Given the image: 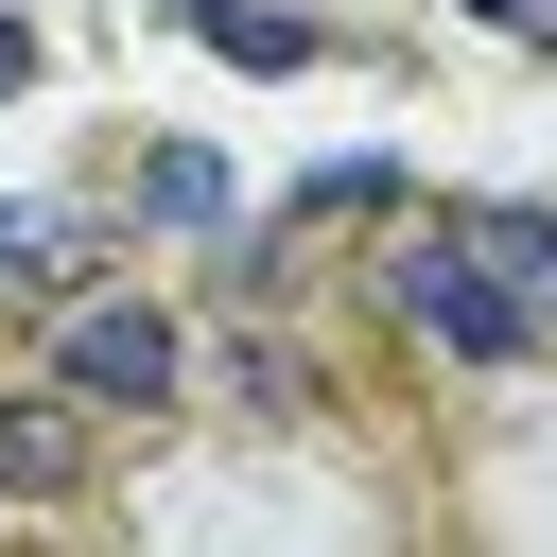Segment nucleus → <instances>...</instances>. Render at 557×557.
<instances>
[{
  "label": "nucleus",
  "mask_w": 557,
  "mask_h": 557,
  "mask_svg": "<svg viewBox=\"0 0 557 557\" xmlns=\"http://www.w3.org/2000/svg\"><path fill=\"white\" fill-rule=\"evenodd\" d=\"M52 383H70L87 418H174V400H191V331H174L157 296H70V313H52Z\"/></svg>",
  "instance_id": "f257e3e1"
},
{
  "label": "nucleus",
  "mask_w": 557,
  "mask_h": 557,
  "mask_svg": "<svg viewBox=\"0 0 557 557\" xmlns=\"http://www.w3.org/2000/svg\"><path fill=\"white\" fill-rule=\"evenodd\" d=\"M366 296H383L400 331H435L453 366H522V313L487 296V261H470V226H453V209H435V226H400V244L366 261Z\"/></svg>",
  "instance_id": "f03ea898"
},
{
  "label": "nucleus",
  "mask_w": 557,
  "mask_h": 557,
  "mask_svg": "<svg viewBox=\"0 0 557 557\" xmlns=\"http://www.w3.org/2000/svg\"><path fill=\"white\" fill-rule=\"evenodd\" d=\"M87 470H104V418L70 383H0V522L17 505H87Z\"/></svg>",
  "instance_id": "7ed1b4c3"
},
{
  "label": "nucleus",
  "mask_w": 557,
  "mask_h": 557,
  "mask_svg": "<svg viewBox=\"0 0 557 557\" xmlns=\"http://www.w3.org/2000/svg\"><path fill=\"white\" fill-rule=\"evenodd\" d=\"M470 226V261H487V296L522 313V348H557V209H522V191H487V209H453Z\"/></svg>",
  "instance_id": "20e7f679"
},
{
  "label": "nucleus",
  "mask_w": 557,
  "mask_h": 557,
  "mask_svg": "<svg viewBox=\"0 0 557 557\" xmlns=\"http://www.w3.org/2000/svg\"><path fill=\"white\" fill-rule=\"evenodd\" d=\"M209 400H226L244 435H296V418H331V383H313L278 331H226V348H209Z\"/></svg>",
  "instance_id": "39448f33"
},
{
  "label": "nucleus",
  "mask_w": 557,
  "mask_h": 557,
  "mask_svg": "<svg viewBox=\"0 0 557 557\" xmlns=\"http://www.w3.org/2000/svg\"><path fill=\"white\" fill-rule=\"evenodd\" d=\"M139 226H191V244H226V157H209V139H157V157H139Z\"/></svg>",
  "instance_id": "423d86ee"
},
{
  "label": "nucleus",
  "mask_w": 557,
  "mask_h": 557,
  "mask_svg": "<svg viewBox=\"0 0 557 557\" xmlns=\"http://www.w3.org/2000/svg\"><path fill=\"white\" fill-rule=\"evenodd\" d=\"M191 35H209V52H226V70H313V52H331V35H313V17H296V0H209V17H191Z\"/></svg>",
  "instance_id": "0eeeda50"
},
{
  "label": "nucleus",
  "mask_w": 557,
  "mask_h": 557,
  "mask_svg": "<svg viewBox=\"0 0 557 557\" xmlns=\"http://www.w3.org/2000/svg\"><path fill=\"white\" fill-rule=\"evenodd\" d=\"M383 209H400V157H331V174H313V191H296L278 226L313 244V226H383Z\"/></svg>",
  "instance_id": "6e6552de"
},
{
  "label": "nucleus",
  "mask_w": 557,
  "mask_h": 557,
  "mask_svg": "<svg viewBox=\"0 0 557 557\" xmlns=\"http://www.w3.org/2000/svg\"><path fill=\"white\" fill-rule=\"evenodd\" d=\"M87 226L70 209H0V296H52V261H70Z\"/></svg>",
  "instance_id": "1a4fd4ad"
},
{
  "label": "nucleus",
  "mask_w": 557,
  "mask_h": 557,
  "mask_svg": "<svg viewBox=\"0 0 557 557\" xmlns=\"http://www.w3.org/2000/svg\"><path fill=\"white\" fill-rule=\"evenodd\" d=\"M487 35H522V52H557V0H470Z\"/></svg>",
  "instance_id": "9d476101"
},
{
  "label": "nucleus",
  "mask_w": 557,
  "mask_h": 557,
  "mask_svg": "<svg viewBox=\"0 0 557 557\" xmlns=\"http://www.w3.org/2000/svg\"><path fill=\"white\" fill-rule=\"evenodd\" d=\"M17 87H35V17H0V104H17Z\"/></svg>",
  "instance_id": "9b49d317"
},
{
  "label": "nucleus",
  "mask_w": 557,
  "mask_h": 557,
  "mask_svg": "<svg viewBox=\"0 0 557 557\" xmlns=\"http://www.w3.org/2000/svg\"><path fill=\"white\" fill-rule=\"evenodd\" d=\"M157 17H209V0H157Z\"/></svg>",
  "instance_id": "f8f14e48"
}]
</instances>
